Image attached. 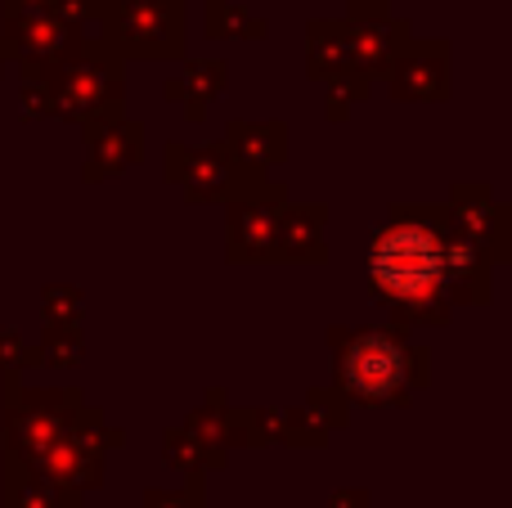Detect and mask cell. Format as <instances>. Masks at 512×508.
<instances>
[{
	"instance_id": "6da1fadb",
	"label": "cell",
	"mask_w": 512,
	"mask_h": 508,
	"mask_svg": "<svg viewBox=\"0 0 512 508\" xmlns=\"http://www.w3.org/2000/svg\"><path fill=\"white\" fill-rule=\"evenodd\" d=\"M468 248L450 243L423 221H396L373 239L369 275L378 293L396 306H427L454 284Z\"/></svg>"
},
{
	"instance_id": "7a4b0ae2",
	"label": "cell",
	"mask_w": 512,
	"mask_h": 508,
	"mask_svg": "<svg viewBox=\"0 0 512 508\" xmlns=\"http://www.w3.org/2000/svg\"><path fill=\"white\" fill-rule=\"evenodd\" d=\"M409 347L391 333H360L342 356V383L355 401L391 405L400 392H409Z\"/></svg>"
}]
</instances>
